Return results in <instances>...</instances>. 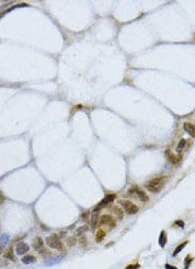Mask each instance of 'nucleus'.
Wrapping results in <instances>:
<instances>
[{
  "label": "nucleus",
  "instance_id": "f257e3e1",
  "mask_svg": "<svg viewBox=\"0 0 195 269\" xmlns=\"http://www.w3.org/2000/svg\"><path fill=\"white\" fill-rule=\"evenodd\" d=\"M165 184V177H158V178H154L151 181H149L146 184H145V187L151 193H159L161 189L163 188Z\"/></svg>",
  "mask_w": 195,
  "mask_h": 269
},
{
  "label": "nucleus",
  "instance_id": "f03ea898",
  "mask_svg": "<svg viewBox=\"0 0 195 269\" xmlns=\"http://www.w3.org/2000/svg\"><path fill=\"white\" fill-rule=\"evenodd\" d=\"M45 243L47 244L48 247L52 248V249H59L61 251L65 252V248H63V243H62L61 238L57 234H51L46 238Z\"/></svg>",
  "mask_w": 195,
  "mask_h": 269
},
{
  "label": "nucleus",
  "instance_id": "7ed1b4c3",
  "mask_svg": "<svg viewBox=\"0 0 195 269\" xmlns=\"http://www.w3.org/2000/svg\"><path fill=\"white\" fill-rule=\"evenodd\" d=\"M119 203L121 204L122 208H123V210L129 215L136 214V213L139 211L138 206H137L134 202L129 201V200H121V201H119Z\"/></svg>",
  "mask_w": 195,
  "mask_h": 269
},
{
  "label": "nucleus",
  "instance_id": "20e7f679",
  "mask_svg": "<svg viewBox=\"0 0 195 269\" xmlns=\"http://www.w3.org/2000/svg\"><path fill=\"white\" fill-rule=\"evenodd\" d=\"M128 193L130 195H135L137 198H138L140 201L142 202H148L149 201V196L144 193L141 188H139L138 186H133L132 188L128 191Z\"/></svg>",
  "mask_w": 195,
  "mask_h": 269
},
{
  "label": "nucleus",
  "instance_id": "39448f33",
  "mask_svg": "<svg viewBox=\"0 0 195 269\" xmlns=\"http://www.w3.org/2000/svg\"><path fill=\"white\" fill-rule=\"evenodd\" d=\"M33 248H34L35 251H37L40 254H45L47 252H49L48 250L45 249V243H43V238L41 237H36V238L33 241Z\"/></svg>",
  "mask_w": 195,
  "mask_h": 269
},
{
  "label": "nucleus",
  "instance_id": "423d86ee",
  "mask_svg": "<svg viewBox=\"0 0 195 269\" xmlns=\"http://www.w3.org/2000/svg\"><path fill=\"white\" fill-rule=\"evenodd\" d=\"M100 224H103V226H107L109 228H115L117 222H116V219L111 216V215H102L100 217Z\"/></svg>",
  "mask_w": 195,
  "mask_h": 269
},
{
  "label": "nucleus",
  "instance_id": "0eeeda50",
  "mask_svg": "<svg viewBox=\"0 0 195 269\" xmlns=\"http://www.w3.org/2000/svg\"><path fill=\"white\" fill-rule=\"evenodd\" d=\"M115 199H116V195H115V194H110V195H107L106 197H105L104 199H103L102 201L100 202V203L98 204L97 208H95L94 211H93V213H97L98 211H100L101 208H105V206H107L109 203H110V202H113Z\"/></svg>",
  "mask_w": 195,
  "mask_h": 269
},
{
  "label": "nucleus",
  "instance_id": "6e6552de",
  "mask_svg": "<svg viewBox=\"0 0 195 269\" xmlns=\"http://www.w3.org/2000/svg\"><path fill=\"white\" fill-rule=\"evenodd\" d=\"M30 250V246L24 241H20L16 246V254L17 255H24L27 254Z\"/></svg>",
  "mask_w": 195,
  "mask_h": 269
},
{
  "label": "nucleus",
  "instance_id": "1a4fd4ad",
  "mask_svg": "<svg viewBox=\"0 0 195 269\" xmlns=\"http://www.w3.org/2000/svg\"><path fill=\"white\" fill-rule=\"evenodd\" d=\"M165 156H167L168 161H169L171 164H173V165L174 164H177L178 161L180 160V158H177L171 150H167V151H165Z\"/></svg>",
  "mask_w": 195,
  "mask_h": 269
},
{
  "label": "nucleus",
  "instance_id": "9d476101",
  "mask_svg": "<svg viewBox=\"0 0 195 269\" xmlns=\"http://www.w3.org/2000/svg\"><path fill=\"white\" fill-rule=\"evenodd\" d=\"M184 130L188 133L190 136L195 137V126L190 122H184Z\"/></svg>",
  "mask_w": 195,
  "mask_h": 269
},
{
  "label": "nucleus",
  "instance_id": "9b49d317",
  "mask_svg": "<svg viewBox=\"0 0 195 269\" xmlns=\"http://www.w3.org/2000/svg\"><path fill=\"white\" fill-rule=\"evenodd\" d=\"M64 256H65V255H59V256H55V257L48 258V260H46L45 265H46V266H52V265L59 264V263L64 258Z\"/></svg>",
  "mask_w": 195,
  "mask_h": 269
},
{
  "label": "nucleus",
  "instance_id": "f8f14e48",
  "mask_svg": "<svg viewBox=\"0 0 195 269\" xmlns=\"http://www.w3.org/2000/svg\"><path fill=\"white\" fill-rule=\"evenodd\" d=\"M111 211H113V213L115 214V216L118 218V219H122V218L124 217V212H123V208H120V206L118 205H115L113 206V208H111Z\"/></svg>",
  "mask_w": 195,
  "mask_h": 269
},
{
  "label": "nucleus",
  "instance_id": "ddd939ff",
  "mask_svg": "<svg viewBox=\"0 0 195 269\" xmlns=\"http://www.w3.org/2000/svg\"><path fill=\"white\" fill-rule=\"evenodd\" d=\"M21 262L24 264H33V263L36 262V257L34 255H30V254H27L24 257L21 258Z\"/></svg>",
  "mask_w": 195,
  "mask_h": 269
},
{
  "label": "nucleus",
  "instance_id": "4468645a",
  "mask_svg": "<svg viewBox=\"0 0 195 269\" xmlns=\"http://www.w3.org/2000/svg\"><path fill=\"white\" fill-rule=\"evenodd\" d=\"M5 257L9 258V260L11 261H15V256H14L13 254V247H12V246H10L9 248H7V249L5 250Z\"/></svg>",
  "mask_w": 195,
  "mask_h": 269
},
{
  "label": "nucleus",
  "instance_id": "2eb2a0df",
  "mask_svg": "<svg viewBox=\"0 0 195 269\" xmlns=\"http://www.w3.org/2000/svg\"><path fill=\"white\" fill-rule=\"evenodd\" d=\"M165 244H167V233L165 231H161L160 236H159V245L161 248H165Z\"/></svg>",
  "mask_w": 195,
  "mask_h": 269
},
{
  "label": "nucleus",
  "instance_id": "dca6fc26",
  "mask_svg": "<svg viewBox=\"0 0 195 269\" xmlns=\"http://www.w3.org/2000/svg\"><path fill=\"white\" fill-rule=\"evenodd\" d=\"M100 219V218H99V216H98V214L97 213H93V215L92 216H91V229H92V230H94L95 229V227H97V224H98V220Z\"/></svg>",
  "mask_w": 195,
  "mask_h": 269
},
{
  "label": "nucleus",
  "instance_id": "f3484780",
  "mask_svg": "<svg viewBox=\"0 0 195 269\" xmlns=\"http://www.w3.org/2000/svg\"><path fill=\"white\" fill-rule=\"evenodd\" d=\"M105 231L104 230H99L97 232V234H95V241H98V243H100V241H103V238L105 237Z\"/></svg>",
  "mask_w": 195,
  "mask_h": 269
},
{
  "label": "nucleus",
  "instance_id": "a211bd4d",
  "mask_svg": "<svg viewBox=\"0 0 195 269\" xmlns=\"http://www.w3.org/2000/svg\"><path fill=\"white\" fill-rule=\"evenodd\" d=\"M187 244H188V241H184V243H182V244H180L179 246H177V247H176V249L174 250V252H173V256H176V255H178V254H179V252L181 251V250L184 249V248L187 246Z\"/></svg>",
  "mask_w": 195,
  "mask_h": 269
},
{
  "label": "nucleus",
  "instance_id": "6ab92c4d",
  "mask_svg": "<svg viewBox=\"0 0 195 269\" xmlns=\"http://www.w3.org/2000/svg\"><path fill=\"white\" fill-rule=\"evenodd\" d=\"M10 241V236L8 234H3L2 236L0 237V246L2 247V246H5Z\"/></svg>",
  "mask_w": 195,
  "mask_h": 269
},
{
  "label": "nucleus",
  "instance_id": "aec40b11",
  "mask_svg": "<svg viewBox=\"0 0 195 269\" xmlns=\"http://www.w3.org/2000/svg\"><path fill=\"white\" fill-rule=\"evenodd\" d=\"M66 244H67L69 247H72V246H74L76 244V238L75 237H68L67 238V241H66Z\"/></svg>",
  "mask_w": 195,
  "mask_h": 269
},
{
  "label": "nucleus",
  "instance_id": "412c9836",
  "mask_svg": "<svg viewBox=\"0 0 195 269\" xmlns=\"http://www.w3.org/2000/svg\"><path fill=\"white\" fill-rule=\"evenodd\" d=\"M87 230H88V227H87V226H83V227H81V228H78V231H76V235L81 236V235L84 234V233L86 232Z\"/></svg>",
  "mask_w": 195,
  "mask_h": 269
},
{
  "label": "nucleus",
  "instance_id": "4be33fe9",
  "mask_svg": "<svg viewBox=\"0 0 195 269\" xmlns=\"http://www.w3.org/2000/svg\"><path fill=\"white\" fill-rule=\"evenodd\" d=\"M184 146H186V139H181V141H179V144H178L177 146V152H181V150L184 148Z\"/></svg>",
  "mask_w": 195,
  "mask_h": 269
},
{
  "label": "nucleus",
  "instance_id": "5701e85b",
  "mask_svg": "<svg viewBox=\"0 0 195 269\" xmlns=\"http://www.w3.org/2000/svg\"><path fill=\"white\" fill-rule=\"evenodd\" d=\"M191 263H192V257H191V255H188L184 260V269H188Z\"/></svg>",
  "mask_w": 195,
  "mask_h": 269
},
{
  "label": "nucleus",
  "instance_id": "b1692460",
  "mask_svg": "<svg viewBox=\"0 0 195 269\" xmlns=\"http://www.w3.org/2000/svg\"><path fill=\"white\" fill-rule=\"evenodd\" d=\"M81 217H82L83 220H87L89 218V212H84L82 213V215H81Z\"/></svg>",
  "mask_w": 195,
  "mask_h": 269
},
{
  "label": "nucleus",
  "instance_id": "393cba45",
  "mask_svg": "<svg viewBox=\"0 0 195 269\" xmlns=\"http://www.w3.org/2000/svg\"><path fill=\"white\" fill-rule=\"evenodd\" d=\"M139 268V264H133V265H128L127 267H125L124 269H138Z\"/></svg>",
  "mask_w": 195,
  "mask_h": 269
},
{
  "label": "nucleus",
  "instance_id": "a878e982",
  "mask_svg": "<svg viewBox=\"0 0 195 269\" xmlns=\"http://www.w3.org/2000/svg\"><path fill=\"white\" fill-rule=\"evenodd\" d=\"M80 244H82L83 246H85L87 244V239H86V237L85 236H81V238H80Z\"/></svg>",
  "mask_w": 195,
  "mask_h": 269
},
{
  "label": "nucleus",
  "instance_id": "bb28decb",
  "mask_svg": "<svg viewBox=\"0 0 195 269\" xmlns=\"http://www.w3.org/2000/svg\"><path fill=\"white\" fill-rule=\"evenodd\" d=\"M175 224H178L180 228H184V221H181V220H177V221H175Z\"/></svg>",
  "mask_w": 195,
  "mask_h": 269
},
{
  "label": "nucleus",
  "instance_id": "cd10ccee",
  "mask_svg": "<svg viewBox=\"0 0 195 269\" xmlns=\"http://www.w3.org/2000/svg\"><path fill=\"white\" fill-rule=\"evenodd\" d=\"M165 269H177V268H176L175 266H171L170 264H167L165 265Z\"/></svg>",
  "mask_w": 195,
  "mask_h": 269
},
{
  "label": "nucleus",
  "instance_id": "c85d7f7f",
  "mask_svg": "<svg viewBox=\"0 0 195 269\" xmlns=\"http://www.w3.org/2000/svg\"><path fill=\"white\" fill-rule=\"evenodd\" d=\"M5 198L3 197V196H1V195H0V203H2V202L5 201Z\"/></svg>",
  "mask_w": 195,
  "mask_h": 269
},
{
  "label": "nucleus",
  "instance_id": "c756f323",
  "mask_svg": "<svg viewBox=\"0 0 195 269\" xmlns=\"http://www.w3.org/2000/svg\"><path fill=\"white\" fill-rule=\"evenodd\" d=\"M1 253H2V247L0 246V255H1Z\"/></svg>",
  "mask_w": 195,
  "mask_h": 269
}]
</instances>
